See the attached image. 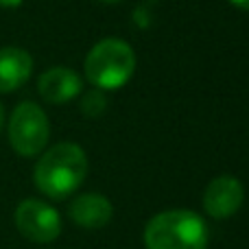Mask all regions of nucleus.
I'll use <instances>...</instances> for the list:
<instances>
[{"label":"nucleus","instance_id":"obj_1","mask_svg":"<svg viewBox=\"0 0 249 249\" xmlns=\"http://www.w3.org/2000/svg\"><path fill=\"white\" fill-rule=\"evenodd\" d=\"M88 173L86 151L72 142H59L51 146L37 160L33 179L39 193L51 199H66L83 184Z\"/></svg>","mask_w":249,"mask_h":249},{"label":"nucleus","instance_id":"obj_2","mask_svg":"<svg viewBox=\"0 0 249 249\" xmlns=\"http://www.w3.org/2000/svg\"><path fill=\"white\" fill-rule=\"evenodd\" d=\"M208 225L193 210H166L144 228L146 249H206Z\"/></svg>","mask_w":249,"mask_h":249},{"label":"nucleus","instance_id":"obj_3","mask_svg":"<svg viewBox=\"0 0 249 249\" xmlns=\"http://www.w3.org/2000/svg\"><path fill=\"white\" fill-rule=\"evenodd\" d=\"M136 70L133 48L123 39H103L86 57V77L96 90H118Z\"/></svg>","mask_w":249,"mask_h":249},{"label":"nucleus","instance_id":"obj_4","mask_svg":"<svg viewBox=\"0 0 249 249\" xmlns=\"http://www.w3.org/2000/svg\"><path fill=\"white\" fill-rule=\"evenodd\" d=\"M48 136H51V124L39 105L24 101L13 109L11 118H9V142L18 155L33 158V155L42 153L48 142Z\"/></svg>","mask_w":249,"mask_h":249},{"label":"nucleus","instance_id":"obj_5","mask_svg":"<svg viewBox=\"0 0 249 249\" xmlns=\"http://www.w3.org/2000/svg\"><path fill=\"white\" fill-rule=\"evenodd\" d=\"M16 228L33 243H53L61 232L59 212L39 199H26L16 208Z\"/></svg>","mask_w":249,"mask_h":249},{"label":"nucleus","instance_id":"obj_6","mask_svg":"<svg viewBox=\"0 0 249 249\" xmlns=\"http://www.w3.org/2000/svg\"><path fill=\"white\" fill-rule=\"evenodd\" d=\"M245 199V188L234 175H219L203 193V210L214 219H230L236 214Z\"/></svg>","mask_w":249,"mask_h":249},{"label":"nucleus","instance_id":"obj_7","mask_svg":"<svg viewBox=\"0 0 249 249\" xmlns=\"http://www.w3.org/2000/svg\"><path fill=\"white\" fill-rule=\"evenodd\" d=\"M81 86V77L72 68H61V66L46 70L37 81V90L42 94V99L55 105L68 103L74 96H79Z\"/></svg>","mask_w":249,"mask_h":249},{"label":"nucleus","instance_id":"obj_8","mask_svg":"<svg viewBox=\"0 0 249 249\" xmlns=\"http://www.w3.org/2000/svg\"><path fill=\"white\" fill-rule=\"evenodd\" d=\"M31 72H33V59L24 48H0V94H9L22 88L29 81Z\"/></svg>","mask_w":249,"mask_h":249},{"label":"nucleus","instance_id":"obj_9","mask_svg":"<svg viewBox=\"0 0 249 249\" xmlns=\"http://www.w3.org/2000/svg\"><path fill=\"white\" fill-rule=\"evenodd\" d=\"M68 212H70V219L77 225H81L86 230H99L109 223V219L114 214V208L109 203V199L103 197V195L86 193V195H79L70 203Z\"/></svg>","mask_w":249,"mask_h":249},{"label":"nucleus","instance_id":"obj_10","mask_svg":"<svg viewBox=\"0 0 249 249\" xmlns=\"http://www.w3.org/2000/svg\"><path fill=\"white\" fill-rule=\"evenodd\" d=\"M105 107H107V99H105L103 90H90L88 94H83L81 99V112L86 114V116L94 118V116H101V114L105 112Z\"/></svg>","mask_w":249,"mask_h":249},{"label":"nucleus","instance_id":"obj_11","mask_svg":"<svg viewBox=\"0 0 249 249\" xmlns=\"http://www.w3.org/2000/svg\"><path fill=\"white\" fill-rule=\"evenodd\" d=\"M20 4H22V0H0V7H4V9H16Z\"/></svg>","mask_w":249,"mask_h":249},{"label":"nucleus","instance_id":"obj_12","mask_svg":"<svg viewBox=\"0 0 249 249\" xmlns=\"http://www.w3.org/2000/svg\"><path fill=\"white\" fill-rule=\"evenodd\" d=\"M232 4H236V7H241V9H247L249 11V0H230Z\"/></svg>","mask_w":249,"mask_h":249},{"label":"nucleus","instance_id":"obj_13","mask_svg":"<svg viewBox=\"0 0 249 249\" xmlns=\"http://www.w3.org/2000/svg\"><path fill=\"white\" fill-rule=\"evenodd\" d=\"M2 124H4V109H2V105H0V129H2Z\"/></svg>","mask_w":249,"mask_h":249},{"label":"nucleus","instance_id":"obj_14","mask_svg":"<svg viewBox=\"0 0 249 249\" xmlns=\"http://www.w3.org/2000/svg\"><path fill=\"white\" fill-rule=\"evenodd\" d=\"M101 2H105V4H118V2H123V0H101Z\"/></svg>","mask_w":249,"mask_h":249}]
</instances>
